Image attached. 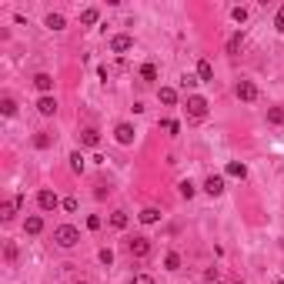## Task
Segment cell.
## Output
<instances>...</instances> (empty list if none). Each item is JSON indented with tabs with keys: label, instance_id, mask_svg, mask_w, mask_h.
I'll return each instance as SVG.
<instances>
[{
	"label": "cell",
	"instance_id": "6da1fadb",
	"mask_svg": "<svg viewBox=\"0 0 284 284\" xmlns=\"http://www.w3.org/2000/svg\"><path fill=\"white\" fill-rule=\"evenodd\" d=\"M54 241H57V247H77L81 244V231L74 224H60V227H54Z\"/></svg>",
	"mask_w": 284,
	"mask_h": 284
},
{
	"label": "cell",
	"instance_id": "7a4b0ae2",
	"mask_svg": "<svg viewBox=\"0 0 284 284\" xmlns=\"http://www.w3.org/2000/svg\"><path fill=\"white\" fill-rule=\"evenodd\" d=\"M187 117H191V121H204V117H207V100L204 97H187Z\"/></svg>",
	"mask_w": 284,
	"mask_h": 284
},
{
	"label": "cell",
	"instance_id": "3957f363",
	"mask_svg": "<svg viewBox=\"0 0 284 284\" xmlns=\"http://www.w3.org/2000/svg\"><path fill=\"white\" fill-rule=\"evenodd\" d=\"M60 204H64V201H60L54 191H47V187H44L41 194H37V207H41V211H57Z\"/></svg>",
	"mask_w": 284,
	"mask_h": 284
},
{
	"label": "cell",
	"instance_id": "277c9868",
	"mask_svg": "<svg viewBox=\"0 0 284 284\" xmlns=\"http://www.w3.org/2000/svg\"><path fill=\"white\" fill-rule=\"evenodd\" d=\"M127 251H130V258H147L151 254V237H134L127 244Z\"/></svg>",
	"mask_w": 284,
	"mask_h": 284
},
{
	"label": "cell",
	"instance_id": "5b68a950",
	"mask_svg": "<svg viewBox=\"0 0 284 284\" xmlns=\"http://www.w3.org/2000/svg\"><path fill=\"white\" fill-rule=\"evenodd\" d=\"M237 97H241L244 104L258 100V84H254V81H237Z\"/></svg>",
	"mask_w": 284,
	"mask_h": 284
},
{
	"label": "cell",
	"instance_id": "8992f818",
	"mask_svg": "<svg viewBox=\"0 0 284 284\" xmlns=\"http://www.w3.org/2000/svg\"><path fill=\"white\" fill-rule=\"evenodd\" d=\"M134 134H137V130H134V124H117V127H114V137H117V144H134Z\"/></svg>",
	"mask_w": 284,
	"mask_h": 284
},
{
	"label": "cell",
	"instance_id": "52a82bcc",
	"mask_svg": "<svg viewBox=\"0 0 284 284\" xmlns=\"http://www.w3.org/2000/svg\"><path fill=\"white\" fill-rule=\"evenodd\" d=\"M130 47H134V37H130V33H117V37H111V50H114V54H127Z\"/></svg>",
	"mask_w": 284,
	"mask_h": 284
},
{
	"label": "cell",
	"instance_id": "ba28073f",
	"mask_svg": "<svg viewBox=\"0 0 284 284\" xmlns=\"http://www.w3.org/2000/svg\"><path fill=\"white\" fill-rule=\"evenodd\" d=\"M33 87H37V90H41V94H44V97H47L50 90H54V77L41 70V74H37V77H33Z\"/></svg>",
	"mask_w": 284,
	"mask_h": 284
},
{
	"label": "cell",
	"instance_id": "9c48e42d",
	"mask_svg": "<svg viewBox=\"0 0 284 284\" xmlns=\"http://www.w3.org/2000/svg\"><path fill=\"white\" fill-rule=\"evenodd\" d=\"M204 191L211 197H218V194H224V178H218V174H211V178L204 181Z\"/></svg>",
	"mask_w": 284,
	"mask_h": 284
},
{
	"label": "cell",
	"instance_id": "30bf717a",
	"mask_svg": "<svg viewBox=\"0 0 284 284\" xmlns=\"http://www.w3.org/2000/svg\"><path fill=\"white\" fill-rule=\"evenodd\" d=\"M20 204H24V197H20V194H17V197H10V201H4V207H0V218H4V221H10V218L17 214V207H20Z\"/></svg>",
	"mask_w": 284,
	"mask_h": 284
},
{
	"label": "cell",
	"instance_id": "8fae6325",
	"mask_svg": "<svg viewBox=\"0 0 284 284\" xmlns=\"http://www.w3.org/2000/svg\"><path fill=\"white\" fill-rule=\"evenodd\" d=\"M81 144L84 147H97L100 144V130L97 127H84L81 130Z\"/></svg>",
	"mask_w": 284,
	"mask_h": 284
},
{
	"label": "cell",
	"instance_id": "7c38bea8",
	"mask_svg": "<svg viewBox=\"0 0 284 284\" xmlns=\"http://www.w3.org/2000/svg\"><path fill=\"white\" fill-rule=\"evenodd\" d=\"M37 111H41L44 117H54V114H57V100L47 94V97H41V100H37Z\"/></svg>",
	"mask_w": 284,
	"mask_h": 284
},
{
	"label": "cell",
	"instance_id": "4fadbf2b",
	"mask_svg": "<svg viewBox=\"0 0 284 284\" xmlns=\"http://www.w3.org/2000/svg\"><path fill=\"white\" fill-rule=\"evenodd\" d=\"M24 231H27V234H41V231H44V218H41V214H30V218L24 221Z\"/></svg>",
	"mask_w": 284,
	"mask_h": 284
},
{
	"label": "cell",
	"instance_id": "5bb4252c",
	"mask_svg": "<svg viewBox=\"0 0 284 284\" xmlns=\"http://www.w3.org/2000/svg\"><path fill=\"white\" fill-rule=\"evenodd\" d=\"M197 81H214V67H211V60H197Z\"/></svg>",
	"mask_w": 284,
	"mask_h": 284
},
{
	"label": "cell",
	"instance_id": "9a60e30c",
	"mask_svg": "<svg viewBox=\"0 0 284 284\" xmlns=\"http://www.w3.org/2000/svg\"><path fill=\"white\" fill-rule=\"evenodd\" d=\"M137 218H140V224H157V221H161V211H157V207H144Z\"/></svg>",
	"mask_w": 284,
	"mask_h": 284
},
{
	"label": "cell",
	"instance_id": "2e32d148",
	"mask_svg": "<svg viewBox=\"0 0 284 284\" xmlns=\"http://www.w3.org/2000/svg\"><path fill=\"white\" fill-rule=\"evenodd\" d=\"M84 167H87V157H84L81 151H74L70 154V170L74 174H84Z\"/></svg>",
	"mask_w": 284,
	"mask_h": 284
},
{
	"label": "cell",
	"instance_id": "e0dca14e",
	"mask_svg": "<svg viewBox=\"0 0 284 284\" xmlns=\"http://www.w3.org/2000/svg\"><path fill=\"white\" fill-rule=\"evenodd\" d=\"M130 224V218H127V211H114L111 214V227H117V231H124V227Z\"/></svg>",
	"mask_w": 284,
	"mask_h": 284
},
{
	"label": "cell",
	"instance_id": "ac0fdd59",
	"mask_svg": "<svg viewBox=\"0 0 284 284\" xmlns=\"http://www.w3.org/2000/svg\"><path fill=\"white\" fill-rule=\"evenodd\" d=\"M44 24H47L50 30H64L67 20H64V14H47V20H44Z\"/></svg>",
	"mask_w": 284,
	"mask_h": 284
},
{
	"label": "cell",
	"instance_id": "d6986e66",
	"mask_svg": "<svg viewBox=\"0 0 284 284\" xmlns=\"http://www.w3.org/2000/svg\"><path fill=\"white\" fill-rule=\"evenodd\" d=\"M97 17H100L97 7H87V10L81 14V24H84V27H94V24H97Z\"/></svg>",
	"mask_w": 284,
	"mask_h": 284
},
{
	"label": "cell",
	"instance_id": "ffe728a7",
	"mask_svg": "<svg viewBox=\"0 0 284 284\" xmlns=\"http://www.w3.org/2000/svg\"><path fill=\"white\" fill-rule=\"evenodd\" d=\"M227 174H231V178H247V167H244V164L241 161H231V164H227Z\"/></svg>",
	"mask_w": 284,
	"mask_h": 284
},
{
	"label": "cell",
	"instance_id": "44dd1931",
	"mask_svg": "<svg viewBox=\"0 0 284 284\" xmlns=\"http://www.w3.org/2000/svg\"><path fill=\"white\" fill-rule=\"evenodd\" d=\"M241 44H244V33H241V30H237V33H231V41H227V54L234 57L237 50H241Z\"/></svg>",
	"mask_w": 284,
	"mask_h": 284
},
{
	"label": "cell",
	"instance_id": "7402d4cb",
	"mask_svg": "<svg viewBox=\"0 0 284 284\" xmlns=\"http://www.w3.org/2000/svg\"><path fill=\"white\" fill-rule=\"evenodd\" d=\"M157 97H161V104H178V90L174 87H161V94H157Z\"/></svg>",
	"mask_w": 284,
	"mask_h": 284
},
{
	"label": "cell",
	"instance_id": "603a6c76",
	"mask_svg": "<svg viewBox=\"0 0 284 284\" xmlns=\"http://www.w3.org/2000/svg\"><path fill=\"white\" fill-rule=\"evenodd\" d=\"M164 268H167V271H178V268H181V254H178V251H167V258H164Z\"/></svg>",
	"mask_w": 284,
	"mask_h": 284
},
{
	"label": "cell",
	"instance_id": "cb8c5ba5",
	"mask_svg": "<svg viewBox=\"0 0 284 284\" xmlns=\"http://www.w3.org/2000/svg\"><path fill=\"white\" fill-rule=\"evenodd\" d=\"M0 114H4V117H14V114H17L14 97H4V100H0Z\"/></svg>",
	"mask_w": 284,
	"mask_h": 284
},
{
	"label": "cell",
	"instance_id": "d4e9b609",
	"mask_svg": "<svg viewBox=\"0 0 284 284\" xmlns=\"http://www.w3.org/2000/svg\"><path fill=\"white\" fill-rule=\"evenodd\" d=\"M140 81H147V84L157 81V67L154 64H144V67H140Z\"/></svg>",
	"mask_w": 284,
	"mask_h": 284
},
{
	"label": "cell",
	"instance_id": "484cf974",
	"mask_svg": "<svg viewBox=\"0 0 284 284\" xmlns=\"http://www.w3.org/2000/svg\"><path fill=\"white\" fill-rule=\"evenodd\" d=\"M178 191H181V197H187V201H191V197L197 194V187L191 184V181H181V184H178Z\"/></svg>",
	"mask_w": 284,
	"mask_h": 284
},
{
	"label": "cell",
	"instance_id": "4316f807",
	"mask_svg": "<svg viewBox=\"0 0 284 284\" xmlns=\"http://www.w3.org/2000/svg\"><path fill=\"white\" fill-rule=\"evenodd\" d=\"M33 147H37V151H47V147H50V134H44V130H41V134H33Z\"/></svg>",
	"mask_w": 284,
	"mask_h": 284
},
{
	"label": "cell",
	"instance_id": "83f0119b",
	"mask_svg": "<svg viewBox=\"0 0 284 284\" xmlns=\"http://www.w3.org/2000/svg\"><path fill=\"white\" fill-rule=\"evenodd\" d=\"M268 124H284V111L281 107H271L268 111Z\"/></svg>",
	"mask_w": 284,
	"mask_h": 284
},
{
	"label": "cell",
	"instance_id": "f1b7e54d",
	"mask_svg": "<svg viewBox=\"0 0 284 284\" xmlns=\"http://www.w3.org/2000/svg\"><path fill=\"white\" fill-rule=\"evenodd\" d=\"M197 84H201V81H197V77H194V74H184V77H181V87H197Z\"/></svg>",
	"mask_w": 284,
	"mask_h": 284
},
{
	"label": "cell",
	"instance_id": "f546056e",
	"mask_svg": "<svg viewBox=\"0 0 284 284\" xmlns=\"http://www.w3.org/2000/svg\"><path fill=\"white\" fill-rule=\"evenodd\" d=\"M231 17H234L237 24H244V20H247V7H234V10H231Z\"/></svg>",
	"mask_w": 284,
	"mask_h": 284
},
{
	"label": "cell",
	"instance_id": "4dcf8cb0",
	"mask_svg": "<svg viewBox=\"0 0 284 284\" xmlns=\"http://www.w3.org/2000/svg\"><path fill=\"white\" fill-rule=\"evenodd\" d=\"M97 258H100V264H107V268L114 264V251H111V247H104V251H100Z\"/></svg>",
	"mask_w": 284,
	"mask_h": 284
},
{
	"label": "cell",
	"instance_id": "1f68e13d",
	"mask_svg": "<svg viewBox=\"0 0 284 284\" xmlns=\"http://www.w3.org/2000/svg\"><path fill=\"white\" fill-rule=\"evenodd\" d=\"M161 127L167 130V134H181V124L178 121H161Z\"/></svg>",
	"mask_w": 284,
	"mask_h": 284
},
{
	"label": "cell",
	"instance_id": "d6a6232c",
	"mask_svg": "<svg viewBox=\"0 0 284 284\" xmlns=\"http://www.w3.org/2000/svg\"><path fill=\"white\" fill-rule=\"evenodd\" d=\"M60 207H64V211H77V197H64Z\"/></svg>",
	"mask_w": 284,
	"mask_h": 284
},
{
	"label": "cell",
	"instance_id": "836d02e7",
	"mask_svg": "<svg viewBox=\"0 0 284 284\" xmlns=\"http://www.w3.org/2000/svg\"><path fill=\"white\" fill-rule=\"evenodd\" d=\"M274 27H277V30L284 33V7H281V10H277V14H274Z\"/></svg>",
	"mask_w": 284,
	"mask_h": 284
},
{
	"label": "cell",
	"instance_id": "e575fe53",
	"mask_svg": "<svg viewBox=\"0 0 284 284\" xmlns=\"http://www.w3.org/2000/svg\"><path fill=\"white\" fill-rule=\"evenodd\" d=\"M134 284H154V277L151 274H134Z\"/></svg>",
	"mask_w": 284,
	"mask_h": 284
},
{
	"label": "cell",
	"instance_id": "d590c367",
	"mask_svg": "<svg viewBox=\"0 0 284 284\" xmlns=\"http://www.w3.org/2000/svg\"><path fill=\"white\" fill-rule=\"evenodd\" d=\"M87 227H90V231H97V227H100V218H97V214H90V218H87Z\"/></svg>",
	"mask_w": 284,
	"mask_h": 284
},
{
	"label": "cell",
	"instance_id": "8d00e7d4",
	"mask_svg": "<svg viewBox=\"0 0 284 284\" xmlns=\"http://www.w3.org/2000/svg\"><path fill=\"white\" fill-rule=\"evenodd\" d=\"M231 284H244V281H231Z\"/></svg>",
	"mask_w": 284,
	"mask_h": 284
},
{
	"label": "cell",
	"instance_id": "74e56055",
	"mask_svg": "<svg viewBox=\"0 0 284 284\" xmlns=\"http://www.w3.org/2000/svg\"><path fill=\"white\" fill-rule=\"evenodd\" d=\"M277 284H284V281H277Z\"/></svg>",
	"mask_w": 284,
	"mask_h": 284
},
{
	"label": "cell",
	"instance_id": "f35d334b",
	"mask_svg": "<svg viewBox=\"0 0 284 284\" xmlns=\"http://www.w3.org/2000/svg\"><path fill=\"white\" fill-rule=\"evenodd\" d=\"M214 284H218V281H214Z\"/></svg>",
	"mask_w": 284,
	"mask_h": 284
}]
</instances>
